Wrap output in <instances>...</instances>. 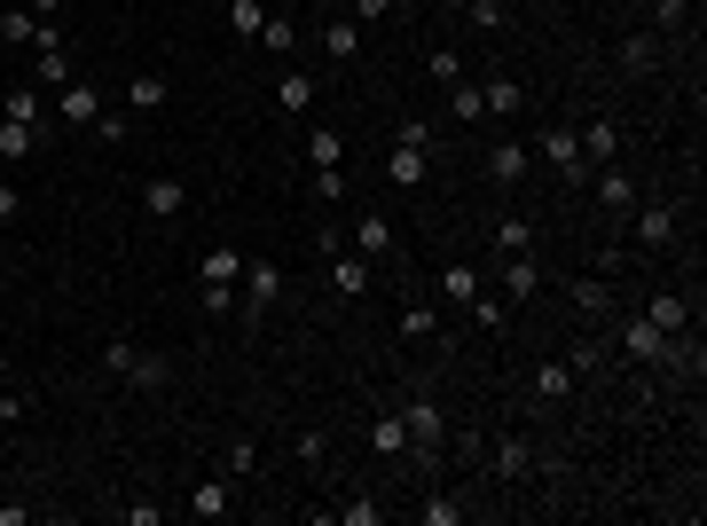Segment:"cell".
<instances>
[{"instance_id": "obj_10", "label": "cell", "mask_w": 707, "mask_h": 526, "mask_svg": "<svg viewBox=\"0 0 707 526\" xmlns=\"http://www.w3.org/2000/svg\"><path fill=\"white\" fill-rule=\"evenodd\" d=\"M236 276H244V251L236 244H213L197 259V291H236Z\"/></svg>"}, {"instance_id": "obj_8", "label": "cell", "mask_w": 707, "mask_h": 526, "mask_svg": "<svg viewBox=\"0 0 707 526\" xmlns=\"http://www.w3.org/2000/svg\"><path fill=\"white\" fill-rule=\"evenodd\" d=\"M401 424H409V448H424V456H440V441H449V424H440L432 401H401Z\"/></svg>"}, {"instance_id": "obj_6", "label": "cell", "mask_w": 707, "mask_h": 526, "mask_svg": "<svg viewBox=\"0 0 707 526\" xmlns=\"http://www.w3.org/2000/svg\"><path fill=\"white\" fill-rule=\"evenodd\" d=\"M676 236H684V213L676 205H645L637 213V251H676Z\"/></svg>"}, {"instance_id": "obj_5", "label": "cell", "mask_w": 707, "mask_h": 526, "mask_svg": "<svg viewBox=\"0 0 707 526\" xmlns=\"http://www.w3.org/2000/svg\"><path fill=\"white\" fill-rule=\"evenodd\" d=\"M590 197L613 213V228H629V205H637V189H629V173H622V157H613V165H597L590 173Z\"/></svg>"}, {"instance_id": "obj_24", "label": "cell", "mask_w": 707, "mask_h": 526, "mask_svg": "<svg viewBox=\"0 0 707 526\" xmlns=\"http://www.w3.org/2000/svg\"><path fill=\"white\" fill-rule=\"evenodd\" d=\"M566 299H574L582 314H613V283H605V276H574V283H566Z\"/></svg>"}, {"instance_id": "obj_37", "label": "cell", "mask_w": 707, "mask_h": 526, "mask_svg": "<svg viewBox=\"0 0 707 526\" xmlns=\"http://www.w3.org/2000/svg\"><path fill=\"white\" fill-rule=\"evenodd\" d=\"M424 71H432L440 86H464V55H457V48H432V55H424Z\"/></svg>"}, {"instance_id": "obj_11", "label": "cell", "mask_w": 707, "mask_h": 526, "mask_svg": "<svg viewBox=\"0 0 707 526\" xmlns=\"http://www.w3.org/2000/svg\"><path fill=\"white\" fill-rule=\"evenodd\" d=\"M330 291H338V299H362V291H370V259L354 251V244L330 251Z\"/></svg>"}, {"instance_id": "obj_14", "label": "cell", "mask_w": 707, "mask_h": 526, "mask_svg": "<svg viewBox=\"0 0 707 526\" xmlns=\"http://www.w3.org/2000/svg\"><path fill=\"white\" fill-rule=\"evenodd\" d=\"M526 165H535V149L503 134V142L488 149V182H503V189H511V182H526Z\"/></svg>"}, {"instance_id": "obj_1", "label": "cell", "mask_w": 707, "mask_h": 526, "mask_svg": "<svg viewBox=\"0 0 707 526\" xmlns=\"http://www.w3.org/2000/svg\"><path fill=\"white\" fill-rule=\"evenodd\" d=\"M276 299H284V268L276 259H244V276H236V307H244V322L259 330L276 314Z\"/></svg>"}, {"instance_id": "obj_12", "label": "cell", "mask_w": 707, "mask_h": 526, "mask_svg": "<svg viewBox=\"0 0 707 526\" xmlns=\"http://www.w3.org/2000/svg\"><path fill=\"white\" fill-rule=\"evenodd\" d=\"M182 205H189V189L173 182V173H150V182H142V213L150 220H182Z\"/></svg>"}, {"instance_id": "obj_2", "label": "cell", "mask_w": 707, "mask_h": 526, "mask_svg": "<svg viewBox=\"0 0 707 526\" xmlns=\"http://www.w3.org/2000/svg\"><path fill=\"white\" fill-rule=\"evenodd\" d=\"M103 370H111L119 385H134V393H157V385L173 378V362H165V354H142V345H126V338H111V345H103Z\"/></svg>"}, {"instance_id": "obj_26", "label": "cell", "mask_w": 707, "mask_h": 526, "mask_svg": "<svg viewBox=\"0 0 707 526\" xmlns=\"http://www.w3.org/2000/svg\"><path fill=\"white\" fill-rule=\"evenodd\" d=\"M40 149V126H17V118H0V165H24Z\"/></svg>"}, {"instance_id": "obj_28", "label": "cell", "mask_w": 707, "mask_h": 526, "mask_svg": "<svg viewBox=\"0 0 707 526\" xmlns=\"http://www.w3.org/2000/svg\"><path fill=\"white\" fill-rule=\"evenodd\" d=\"M495 251L511 259V251H535V220H526V213H503L495 220Z\"/></svg>"}, {"instance_id": "obj_36", "label": "cell", "mask_w": 707, "mask_h": 526, "mask_svg": "<svg viewBox=\"0 0 707 526\" xmlns=\"http://www.w3.org/2000/svg\"><path fill=\"white\" fill-rule=\"evenodd\" d=\"M401 338H409V345L440 338V314H432V307H401Z\"/></svg>"}, {"instance_id": "obj_39", "label": "cell", "mask_w": 707, "mask_h": 526, "mask_svg": "<svg viewBox=\"0 0 707 526\" xmlns=\"http://www.w3.org/2000/svg\"><path fill=\"white\" fill-rule=\"evenodd\" d=\"M252 472H259V448H252V441H236V448L221 456V479H252Z\"/></svg>"}, {"instance_id": "obj_33", "label": "cell", "mask_w": 707, "mask_h": 526, "mask_svg": "<svg viewBox=\"0 0 707 526\" xmlns=\"http://www.w3.org/2000/svg\"><path fill=\"white\" fill-rule=\"evenodd\" d=\"M526 472H535V448H526V441H503V448H495V479H526Z\"/></svg>"}, {"instance_id": "obj_3", "label": "cell", "mask_w": 707, "mask_h": 526, "mask_svg": "<svg viewBox=\"0 0 707 526\" xmlns=\"http://www.w3.org/2000/svg\"><path fill=\"white\" fill-rule=\"evenodd\" d=\"M535 157L566 173V189H590V157H582V134L574 126H543L535 134Z\"/></svg>"}, {"instance_id": "obj_30", "label": "cell", "mask_w": 707, "mask_h": 526, "mask_svg": "<svg viewBox=\"0 0 707 526\" xmlns=\"http://www.w3.org/2000/svg\"><path fill=\"white\" fill-rule=\"evenodd\" d=\"M566 393H574V370H566V362H543V370H535V401H543V409H559Z\"/></svg>"}, {"instance_id": "obj_45", "label": "cell", "mask_w": 707, "mask_h": 526, "mask_svg": "<svg viewBox=\"0 0 707 526\" xmlns=\"http://www.w3.org/2000/svg\"><path fill=\"white\" fill-rule=\"evenodd\" d=\"M417 518H424V526H457V518H464V503H449V495H432V503H417Z\"/></svg>"}, {"instance_id": "obj_23", "label": "cell", "mask_w": 707, "mask_h": 526, "mask_svg": "<svg viewBox=\"0 0 707 526\" xmlns=\"http://www.w3.org/2000/svg\"><path fill=\"white\" fill-rule=\"evenodd\" d=\"M622 71H637V79L660 71V32H629V40H622Z\"/></svg>"}, {"instance_id": "obj_46", "label": "cell", "mask_w": 707, "mask_h": 526, "mask_svg": "<svg viewBox=\"0 0 707 526\" xmlns=\"http://www.w3.org/2000/svg\"><path fill=\"white\" fill-rule=\"evenodd\" d=\"M126 526H165V503H119Z\"/></svg>"}, {"instance_id": "obj_49", "label": "cell", "mask_w": 707, "mask_h": 526, "mask_svg": "<svg viewBox=\"0 0 707 526\" xmlns=\"http://www.w3.org/2000/svg\"><path fill=\"white\" fill-rule=\"evenodd\" d=\"M378 17H393V0H354V24H378Z\"/></svg>"}, {"instance_id": "obj_18", "label": "cell", "mask_w": 707, "mask_h": 526, "mask_svg": "<svg viewBox=\"0 0 707 526\" xmlns=\"http://www.w3.org/2000/svg\"><path fill=\"white\" fill-rule=\"evenodd\" d=\"M346 244L362 251V259H386V251H393V220H386V213H362V220L346 228Z\"/></svg>"}, {"instance_id": "obj_15", "label": "cell", "mask_w": 707, "mask_h": 526, "mask_svg": "<svg viewBox=\"0 0 707 526\" xmlns=\"http://www.w3.org/2000/svg\"><path fill=\"white\" fill-rule=\"evenodd\" d=\"M645 322L668 330V338H684V330H691V299H684V291H653V299H645Z\"/></svg>"}, {"instance_id": "obj_47", "label": "cell", "mask_w": 707, "mask_h": 526, "mask_svg": "<svg viewBox=\"0 0 707 526\" xmlns=\"http://www.w3.org/2000/svg\"><path fill=\"white\" fill-rule=\"evenodd\" d=\"M653 32H684V0H653Z\"/></svg>"}, {"instance_id": "obj_40", "label": "cell", "mask_w": 707, "mask_h": 526, "mask_svg": "<svg viewBox=\"0 0 707 526\" xmlns=\"http://www.w3.org/2000/svg\"><path fill=\"white\" fill-rule=\"evenodd\" d=\"M386 518V503H370V495H354V503H338V526H378Z\"/></svg>"}, {"instance_id": "obj_44", "label": "cell", "mask_w": 707, "mask_h": 526, "mask_svg": "<svg viewBox=\"0 0 707 526\" xmlns=\"http://www.w3.org/2000/svg\"><path fill=\"white\" fill-rule=\"evenodd\" d=\"M315 197H322V205L346 197V165H315Z\"/></svg>"}, {"instance_id": "obj_48", "label": "cell", "mask_w": 707, "mask_h": 526, "mask_svg": "<svg viewBox=\"0 0 707 526\" xmlns=\"http://www.w3.org/2000/svg\"><path fill=\"white\" fill-rule=\"evenodd\" d=\"M393 142H417V149H432V118H401V126H393Z\"/></svg>"}, {"instance_id": "obj_42", "label": "cell", "mask_w": 707, "mask_h": 526, "mask_svg": "<svg viewBox=\"0 0 707 526\" xmlns=\"http://www.w3.org/2000/svg\"><path fill=\"white\" fill-rule=\"evenodd\" d=\"M464 314H472V322H480V330H503V322H511V314H503V299H495V291H480V299H472V307H464Z\"/></svg>"}, {"instance_id": "obj_41", "label": "cell", "mask_w": 707, "mask_h": 526, "mask_svg": "<svg viewBox=\"0 0 707 526\" xmlns=\"http://www.w3.org/2000/svg\"><path fill=\"white\" fill-rule=\"evenodd\" d=\"M259 48H268V55H291V48H299L291 17H268V32H259Z\"/></svg>"}, {"instance_id": "obj_27", "label": "cell", "mask_w": 707, "mask_h": 526, "mask_svg": "<svg viewBox=\"0 0 707 526\" xmlns=\"http://www.w3.org/2000/svg\"><path fill=\"white\" fill-rule=\"evenodd\" d=\"M322 55H330V63H354V55H362V24H354V17H338V24L322 32Z\"/></svg>"}, {"instance_id": "obj_4", "label": "cell", "mask_w": 707, "mask_h": 526, "mask_svg": "<svg viewBox=\"0 0 707 526\" xmlns=\"http://www.w3.org/2000/svg\"><path fill=\"white\" fill-rule=\"evenodd\" d=\"M622 354H629V362H684V345H676L668 330H653L645 314H622Z\"/></svg>"}, {"instance_id": "obj_22", "label": "cell", "mask_w": 707, "mask_h": 526, "mask_svg": "<svg viewBox=\"0 0 707 526\" xmlns=\"http://www.w3.org/2000/svg\"><path fill=\"white\" fill-rule=\"evenodd\" d=\"M228 510H236V479H205L189 495V518H228Z\"/></svg>"}, {"instance_id": "obj_43", "label": "cell", "mask_w": 707, "mask_h": 526, "mask_svg": "<svg viewBox=\"0 0 707 526\" xmlns=\"http://www.w3.org/2000/svg\"><path fill=\"white\" fill-rule=\"evenodd\" d=\"M32 32H40L32 9H0V40H32Z\"/></svg>"}, {"instance_id": "obj_21", "label": "cell", "mask_w": 707, "mask_h": 526, "mask_svg": "<svg viewBox=\"0 0 707 526\" xmlns=\"http://www.w3.org/2000/svg\"><path fill=\"white\" fill-rule=\"evenodd\" d=\"M276 111H284V118H307V111H315V79H307V71H284V79H276Z\"/></svg>"}, {"instance_id": "obj_31", "label": "cell", "mask_w": 707, "mask_h": 526, "mask_svg": "<svg viewBox=\"0 0 707 526\" xmlns=\"http://www.w3.org/2000/svg\"><path fill=\"white\" fill-rule=\"evenodd\" d=\"M370 448H378V456H409V424H401V409L370 424Z\"/></svg>"}, {"instance_id": "obj_19", "label": "cell", "mask_w": 707, "mask_h": 526, "mask_svg": "<svg viewBox=\"0 0 707 526\" xmlns=\"http://www.w3.org/2000/svg\"><path fill=\"white\" fill-rule=\"evenodd\" d=\"M55 111H63V126H95L103 118V95H95V86H55Z\"/></svg>"}, {"instance_id": "obj_32", "label": "cell", "mask_w": 707, "mask_h": 526, "mask_svg": "<svg viewBox=\"0 0 707 526\" xmlns=\"http://www.w3.org/2000/svg\"><path fill=\"white\" fill-rule=\"evenodd\" d=\"M449 118H457V126H480V118H488V103H480V79L449 86Z\"/></svg>"}, {"instance_id": "obj_13", "label": "cell", "mask_w": 707, "mask_h": 526, "mask_svg": "<svg viewBox=\"0 0 707 526\" xmlns=\"http://www.w3.org/2000/svg\"><path fill=\"white\" fill-rule=\"evenodd\" d=\"M488 283H480V268L472 259H449V268H440V307H472Z\"/></svg>"}, {"instance_id": "obj_35", "label": "cell", "mask_w": 707, "mask_h": 526, "mask_svg": "<svg viewBox=\"0 0 707 526\" xmlns=\"http://www.w3.org/2000/svg\"><path fill=\"white\" fill-rule=\"evenodd\" d=\"M464 17H472V32H488V40L511 24V9H503V0H464Z\"/></svg>"}, {"instance_id": "obj_50", "label": "cell", "mask_w": 707, "mask_h": 526, "mask_svg": "<svg viewBox=\"0 0 707 526\" xmlns=\"http://www.w3.org/2000/svg\"><path fill=\"white\" fill-rule=\"evenodd\" d=\"M0 424H24V393H0Z\"/></svg>"}, {"instance_id": "obj_7", "label": "cell", "mask_w": 707, "mask_h": 526, "mask_svg": "<svg viewBox=\"0 0 707 526\" xmlns=\"http://www.w3.org/2000/svg\"><path fill=\"white\" fill-rule=\"evenodd\" d=\"M535 291H543V259L535 251H511L503 259V307H526Z\"/></svg>"}, {"instance_id": "obj_34", "label": "cell", "mask_w": 707, "mask_h": 526, "mask_svg": "<svg viewBox=\"0 0 707 526\" xmlns=\"http://www.w3.org/2000/svg\"><path fill=\"white\" fill-rule=\"evenodd\" d=\"M307 165H346V142L330 126H307Z\"/></svg>"}, {"instance_id": "obj_29", "label": "cell", "mask_w": 707, "mask_h": 526, "mask_svg": "<svg viewBox=\"0 0 707 526\" xmlns=\"http://www.w3.org/2000/svg\"><path fill=\"white\" fill-rule=\"evenodd\" d=\"M228 32L236 40H259V32H268V0H228Z\"/></svg>"}, {"instance_id": "obj_20", "label": "cell", "mask_w": 707, "mask_h": 526, "mask_svg": "<svg viewBox=\"0 0 707 526\" xmlns=\"http://www.w3.org/2000/svg\"><path fill=\"white\" fill-rule=\"evenodd\" d=\"M165 95H173V86H165V71H134V79H126V111H134V118L165 111Z\"/></svg>"}, {"instance_id": "obj_17", "label": "cell", "mask_w": 707, "mask_h": 526, "mask_svg": "<svg viewBox=\"0 0 707 526\" xmlns=\"http://www.w3.org/2000/svg\"><path fill=\"white\" fill-rule=\"evenodd\" d=\"M574 134H582V157H590V173L622 157V126H613V118H590V126H574Z\"/></svg>"}, {"instance_id": "obj_52", "label": "cell", "mask_w": 707, "mask_h": 526, "mask_svg": "<svg viewBox=\"0 0 707 526\" xmlns=\"http://www.w3.org/2000/svg\"><path fill=\"white\" fill-rule=\"evenodd\" d=\"M24 9H32V17H55V9H63V0H24Z\"/></svg>"}, {"instance_id": "obj_51", "label": "cell", "mask_w": 707, "mask_h": 526, "mask_svg": "<svg viewBox=\"0 0 707 526\" xmlns=\"http://www.w3.org/2000/svg\"><path fill=\"white\" fill-rule=\"evenodd\" d=\"M0 220H17V189L9 182H0Z\"/></svg>"}, {"instance_id": "obj_9", "label": "cell", "mask_w": 707, "mask_h": 526, "mask_svg": "<svg viewBox=\"0 0 707 526\" xmlns=\"http://www.w3.org/2000/svg\"><path fill=\"white\" fill-rule=\"evenodd\" d=\"M386 182H393V189H424V182H432V149H417V142H393V157H386Z\"/></svg>"}, {"instance_id": "obj_38", "label": "cell", "mask_w": 707, "mask_h": 526, "mask_svg": "<svg viewBox=\"0 0 707 526\" xmlns=\"http://www.w3.org/2000/svg\"><path fill=\"white\" fill-rule=\"evenodd\" d=\"M291 456H299V472H322V464H330V441H322V432H299Z\"/></svg>"}, {"instance_id": "obj_25", "label": "cell", "mask_w": 707, "mask_h": 526, "mask_svg": "<svg viewBox=\"0 0 707 526\" xmlns=\"http://www.w3.org/2000/svg\"><path fill=\"white\" fill-rule=\"evenodd\" d=\"M0 118H17V126H40V118H48V86H17V95L0 103Z\"/></svg>"}, {"instance_id": "obj_16", "label": "cell", "mask_w": 707, "mask_h": 526, "mask_svg": "<svg viewBox=\"0 0 707 526\" xmlns=\"http://www.w3.org/2000/svg\"><path fill=\"white\" fill-rule=\"evenodd\" d=\"M480 103H488V118H519L526 111V86L511 71H495V79H480Z\"/></svg>"}]
</instances>
